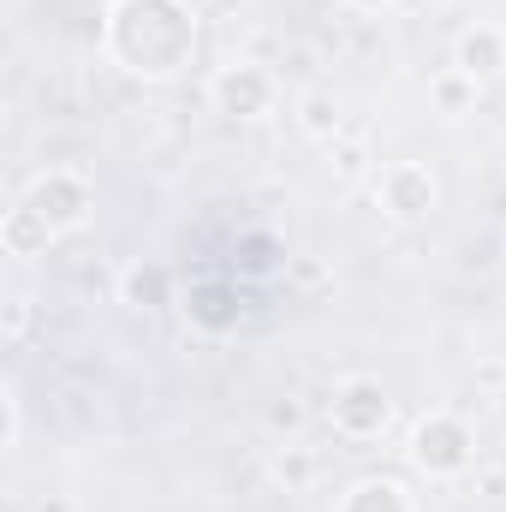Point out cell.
Instances as JSON below:
<instances>
[{
	"instance_id": "cell-1",
	"label": "cell",
	"mask_w": 506,
	"mask_h": 512,
	"mask_svg": "<svg viewBox=\"0 0 506 512\" xmlns=\"http://www.w3.org/2000/svg\"><path fill=\"white\" fill-rule=\"evenodd\" d=\"M108 48L137 78H167V72H179L191 60L197 24H191V12L179 0H120L114 24H108Z\"/></svg>"
},
{
	"instance_id": "cell-2",
	"label": "cell",
	"mask_w": 506,
	"mask_h": 512,
	"mask_svg": "<svg viewBox=\"0 0 506 512\" xmlns=\"http://www.w3.org/2000/svg\"><path fill=\"white\" fill-rule=\"evenodd\" d=\"M411 459H417L429 477H453V471L471 465V429H465L459 417L435 411V417L417 423V435H411Z\"/></svg>"
},
{
	"instance_id": "cell-3",
	"label": "cell",
	"mask_w": 506,
	"mask_h": 512,
	"mask_svg": "<svg viewBox=\"0 0 506 512\" xmlns=\"http://www.w3.org/2000/svg\"><path fill=\"white\" fill-rule=\"evenodd\" d=\"M24 203H30L54 233H72V227L90 215V191H84V179H72V173H42Z\"/></svg>"
},
{
	"instance_id": "cell-4",
	"label": "cell",
	"mask_w": 506,
	"mask_h": 512,
	"mask_svg": "<svg viewBox=\"0 0 506 512\" xmlns=\"http://www.w3.org/2000/svg\"><path fill=\"white\" fill-rule=\"evenodd\" d=\"M387 411H393V405H387L381 382H346L334 393V429L352 435V441L381 435V429H387Z\"/></svg>"
},
{
	"instance_id": "cell-5",
	"label": "cell",
	"mask_w": 506,
	"mask_h": 512,
	"mask_svg": "<svg viewBox=\"0 0 506 512\" xmlns=\"http://www.w3.org/2000/svg\"><path fill=\"white\" fill-rule=\"evenodd\" d=\"M268 96H274V84H268V72H262V66H227V72L215 78V102H221V114L251 120V114L268 108Z\"/></svg>"
},
{
	"instance_id": "cell-6",
	"label": "cell",
	"mask_w": 506,
	"mask_h": 512,
	"mask_svg": "<svg viewBox=\"0 0 506 512\" xmlns=\"http://www.w3.org/2000/svg\"><path fill=\"white\" fill-rule=\"evenodd\" d=\"M381 197H387V209H393L399 221H417V215H429V203H435V179H429L423 167L399 161V167L381 173Z\"/></svg>"
},
{
	"instance_id": "cell-7",
	"label": "cell",
	"mask_w": 506,
	"mask_h": 512,
	"mask_svg": "<svg viewBox=\"0 0 506 512\" xmlns=\"http://www.w3.org/2000/svg\"><path fill=\"white\" fill-rule=\"evenodd\" d=\"M501 66H506V36L501 30L483 24V30H465V36H459V72H465V78H495Z\"/></svg>"
},
{
	"instance_id": "cell-8",
	"label": "cell",
	"mask_w": 506,
	"mask_h": 512,
	"mask_svg": "<svg viewBox=\"0 0 506 512\" xmlns=\"http://www.w3.org/2000/svg\"><path fill=\"white\" fill-rule=\"evenodd\" d=\"M48 239H54V227L30 209V203H18L12 215H6V245L12 256H30V251H48Z\"/></svg>"
},
{
	"instance_id": "cell-9",
	"label": "cell",
	"mask_w": 506,
	"mask_h": 512,
	"mask_svg": "<svg viewBox=\"0 0 506 512\" xmlns=\"http://www.w3.org/2000/svg\"><path fill=\"white\" fill-rule=\"evenodd\" d=\"M340 512H411V501H405V489L399 483H358L352 495H346V507Z\"/></svg>"
},
{
	"instance_id": "cell-10",
	"label": "cell",
	"mask_w": 506,
	"mask_h": 512,
	"mask_svg": "<svg viewBox=\"0 0 506 512\" xmlns=\"http://www.w3.org/2000/svg\"><path fill=\"white\" fill-rule=\"evenodd\" d=\"M304 131H310V137H334V131H340L334 96H304Z\"/></svg>"
},
{
	"instance_id": "cell-11",
	"label": "cell",
	"mask_w": 506,
	"mask_h": 512,
	"mask_svg": "<svg viewBox=\"0 0 506 512\" xmlns=\"http://www.w3.org/2000/svg\"><path fill=\"white\" fill-rule=\"evenodd\" d=\"M126 298L131 304H155V298H161V274H155V268H131L126 274Z\"/></svg>"
},
{
	"instance_id": "cell-12",
	"label": "cell",
	"mask_w": 506,
	"mask_h": 512,
	"mask_svg": "<svg viewBox=\"0 0 506 512\" xmlns=\"http://www.w3.org/2000/svg\"><path fill=\"white\" fill-rule=\"evenodd\" d=\"M471 84H477V78H465V72H459V78H441V84H435V102H441V108H465V102H471Z\"/></svg>"
},
{
	"instance_id": "cell-13",
	"label": "cell",
	"mask_w": 506,
	"mask_h": 512,
	"mask_svg": "<svg viewBox=\"0 0 506 512\" xmlns=\"http://www.w3.org/2000/svg\"><path fill=\"white\" fill-rule=\"evenodd\" d=\"M268 417H274V429H298V405H292V399H286V405H274Z\"/></svg>"
},
{
	"instance_id": "cell-14",
	"label": "cell",
	"mask_w": 506,
	"mask_h": 512,
	"mask_svg": "<svg viewBox=\"0 0 506 512\" xmlns=\"http://www.w3.org/2000/svg\"><path fill=\"white\" fill-rule=\"evenodd\" d=\"M358 6H387V0H358Z\"/></svg>"
}]
</instances>
